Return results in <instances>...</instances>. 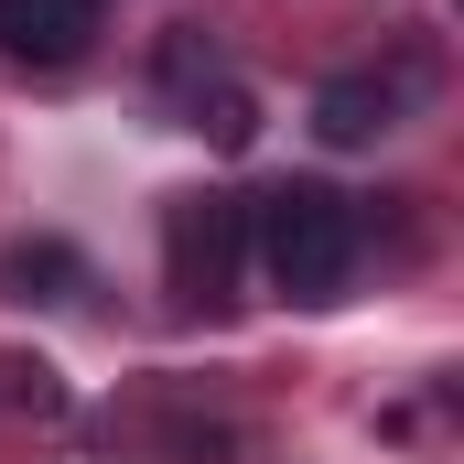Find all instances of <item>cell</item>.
Returning <instances> with one entry per match:
<instances>
[{
	"label": "cell",
	"mask_w": 464,
	"mask_h": 464,
	"mask_svg": "<svg viewBox=\"0 0 464 464\" xmlns=\"http://www.w3.org/2000/svg\"><path fill=\"white\" fill-rule=\"evenodd\" d=\"M248 259L292 303H335L356 270V206L335 184H270V195H248Z\"/></svg>",
	"instance_id": "6da1fadb"
},
{
	"label": "cell",
	"mask_w": 464,
	"mask_h": 464,
	"mask_svg": "<svg viewBox=\"0 0 464 464\" xmlns=\"http://www.w3.org/2000/svg\"><path fill=\"white\" fill-rule=\"evenodd\" d=\"M162 281L184 314H237L248 281V195H173L162 206Z\"/></svg>",
	"instance_id": "7a4b0ae2"
},
{
	"label": "cell",
	"mask_w": 464,
	"mask_h": 464,
	"mask_svg": "<svg viewBox=\"0 0 464 464\" xmlns=\"http://www.w3.org/2000/svg\"><path fill=\"white\" fill-rule=\"evenodd\" d=\"M421 87H432L421 65H346V76L314 87V140L324 151H378L400 119L421 109Z\"/></svg>",
	"instance_id": "3957f363"
},
{
	"label": "cell",
	"mask_w": 464,
	"mask_h": 464,
	"mask_svg": "<svg viewBox=\"0 0 464 464\" xmlns=\"http://www.w3.org/2000/svg\"><path fill=\"white\" fill-rule=\"evenodd\" d=\"M109 33V0H0V54L33 65V76H65L87 65Z\"/></svg>",
	"instance_id": "277c9868"
},
{
	"label": "cell",
	"mask_w": 464,
	"mask_h": 464,
	"mask_svg": "<svg viewBox=\"0 0 464 464\" xmlns=\"http://www.w3.org/2000/svg\"><path fill=\"white\" fill-rule=\"evenodd\" d=\"M217 87H227V54H217V33H206V22H173V33L151 44V98H162L173 119H195Z\"/></svg>",
	"instance_id": "5b68a950"
},
{
	"label": "cell",
	"mask_w": 464,
	"mask_h": 464,
	"mask_svg": "<svg viewBox=\"0 0 464 464\" xmlns=\"http://www.w3.org/2000/svg\"><path fill=\"white\" fill-rule=\"evenodd\" d=\"M0 292H11V303H76V292H87V259H76L65 237H11V248H0Z\"/></svg>",
	"instance_id": "8992f818"
},
{
	"label": "cell",
	"mask_w": 464,
	"mask_h": 464,
	"mask_svg": "<svg viewBox=\"0 0 464 464\" xmlns=\"http://www.w3.org/2000/svg\"><path fill=\"white\" fill-rule=\"evenodd\" d=\"M184 130H206V140H217V151H248V140H259V98H248V87H217V98H206V109L184 119Z\"/></svg>",
	"instance_id": "52a82bcc"
}]
</instances>
